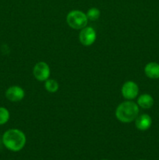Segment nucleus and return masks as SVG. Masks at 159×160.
<instances>
[{"label": "nucleus", "mask_w": 159, "mask_h": 160, "mask_svg": "<svg viewBox=\"0 0 159 160\" xmlns=\"http://www.w3.org/2000/svg\"><path fill=\"white\" fill-rule=\"evenodd\" d=\"M152 124V119L148 114L138 116L135 120V126L139 131H144L149 129Z\"/></svg>", "instance_id": "nucleus-8"}, {"label": "nucleus", "mask_w": 159, "mask_h": 160, "mask_svg": "<svg viewBox=\"0 0 159 160\" xmlns=\"http://www.w3.org/2000/svg\"><path fill=\"white\" fill-rule=\"evenodd\" d=\"M97 38V34L95 30L91 27H85L81 29L79 34V40L82 45L85 46H90L93 45Z\"/></svg>", "instance_id": "nucleus-4"}, {"label": "nucleus", "mask_w": 159, "mask_h": 160, "mask_svg": "<svg viewBox=\"0 0 159 160\" xmlns=\"http://www.w3.org/2000/svg\"><path fill=\"white\" fill-rule=\"evenodd\" d=\"M154 98L149 94H143L137 99V105L143 109H150L154 105Z\"/></svg>", "instance_id": "nucleus-10"}, {"label": "nucleus", "mask_w": 159, "mask_h": 160, "mask_svg": "<svg viewBox=\"0 0 159 160\" xmlns=\"http://www.w3.org/2000/svg\"><path fill=\"white\" fill-rule=\"evenodd\" d=\"M100 15H101V12H100V10L98 9V8H90V9H88L87 12V17L88 18V20H92V21H94V20H97L99 19Z\"/></svg>", "instance_id": "nucleus-12"}, {"label": "nucleus", "mask_w": 159, "mask_h": 160, "mask_svg": "<svg viewBox=\"0 0 159 160\" xmlns=\"http://www.w3.org/2000/svg\"><path fill=\"white\" fill-rule=\"evenodd\" d=\"M9 110L5 107H0V126L6 124L9 121Z\"/></svg>", "instance_id": "nucleus-13"}, {"label": "nucleus", "mask_w": 159, "mask_h": 160, "mask_svg": "<svg viewBox=\"0 0 159 160\" xmlns=\"http://www.w3.org/2000/svg\"><path fill=\"white\" fill-rule=\"evenodd\" d=\"M144 73L147 78L151 79L159 78V63L155 62H148L144 67Z\"/></svg>", "instance_id": "nucleus-9"}, {"label": "nucleus", "mask_w": 159, "mask_h": 160, "mask_svg": "<svg viewBox=\"0 0 159 160\" xmlns=\"http://www.w3.org/2000/svg\"><path fill=\"white\" fill-rule=\"evenodd\" d=\"M33 74L39 81H45L50 77V67L45 62H38L34 67Z\"/></svg>", "instance_id": "nucleus-5"}, {"label": "nucleus", "mask_w": 159, "mask_h": 160, "mask_svg": "<svg viewBox=\"0 0 159 160\" xmlns=\"http://www.w3.org/2000/svg\"><path fill=\"white\" fill-rule=\"evenodd\" d=\"M139 106L132 101H126L120 103L115 110V117L122 123H130L138 117Z\"/></svg>", "instance_id": "nucleus-2"}, {"label": "nucleus", "mask_w": 159, "mask_h": 160, "mask_svg": "<svg viewBox=\"0 0 159 160\" xmlns=\"http://www.w3.org/2000/svg\"><path fill=\"white\" fill-rule=\"evenodd\" d=\"M2 143L7 149L12 152H19L23 149L26 144V135L19 129H9L3 134Z\"/></svg>", "instance_id": "nucleus-1"}, {"label": "nucleus", "mask_w": 159, "mask_h": 160, "mask_svg": "<svg viewBox=\"0 0 159 160\" xmlns=\"http://www.w3.org/2000/svg\"><path fill=\"white\" fill-rule=\"evenodd\" d=\"M121 92L126 99L132 100L137 96L139 93L138 85L134 81H126L122 87Z\"/></svg>", "instance_id": "nucleus-6"}, {"label": "nucleus", "mask_w": 159, "mask_h": 160, "mask_svg": "<svg viewBox=\"0 0 159 160\" xmlns=\"http://www.w3.org/2000/svg\"><path fill=\"white\" fill-rule=\"evenodd\" d=\"M67 24L75 30H81L87 27L88 18L87 14L80 10H72L66 16Z\"/></svg>", "instance_id": "nucleus-3"}, {"label": "nucleus", "mask_w": 159, "mask_h": 160, "mask_svg": "<svg viewBox=\"0 0 159 160\" xmlns=\"http://www.w3.org/2000/svg\"><path fill=\"white\" fill-rule=\"evenodd\" d=\"M25 96L24 90L20 86H11L6 90V97L8 100L11 102H20L23 99Z\"/></svg>", "instance_id": "nucleus-7"}, {"label": "nucleus", "mask_w": 159, "mask_h": 160, "mask_svg": "<svg viewBox=\"0 0 159 160\" xmlns=\"http://www.w3.org/2000/svg\"><path fill=\"white\" fill-rule=\"evenodd\" d=\"M45 87L47 92H50V93H55V92H57L59 88V83H58L55 80L49 79V78H48L47 81H45Z\"/></svg>", "instance_id": "nucleus-11"}, {"label": "nucleus", "mask_w": 159, "mask_h": 160, "mask_svg": "<svg viewBox=\"0 0 159 160\" xmlns=\"http://www.w3.org/2000/svg\"><path fill=\"white\" fill-rule=\"evenodd\" d=\"M103 160H107V159H103Z\"/></svg>", "instance_id": "nucleus-14"}]
</instances>
